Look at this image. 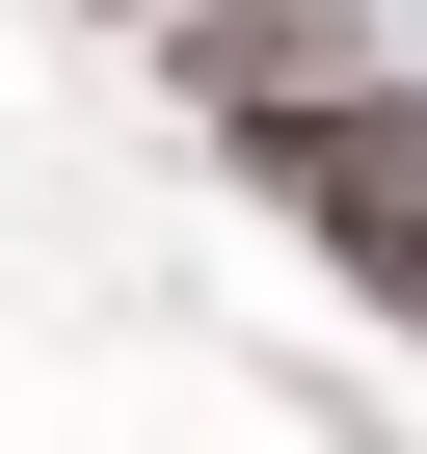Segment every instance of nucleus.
<instances>
[{
    "mask_svg": "<svg viewBox=\"0 0 427 454\" xmlns=\"http://www.w3.org/2000/svg\"><path fill=\"white\" fill-rule=\"evenodd\" d=\"M241 160L321 214V241H347V294H400L427 321V107L400 81H321V107H241Z\"/></svg>",
    "mask_w": 427,
    "mask_h": 454,
    "instance_id": "1",
    "label": "nucleus"
},
{
    "mask_svg": "<svg viewBox=\"0 0 427 454\" xmlns=\"http://www.w3.org/2000/svg\"><path fill=\"white\" fill-rule=\"evenodd\" d=\"M160 81H214V134L241 107H321V81H374V27H321V0H187V54Z\"/></svg>",
    "mask_w": 427,
    "mask_h": 454,
    "instance_id": "2",
    "label": "nucleus"
}]
</instances>
